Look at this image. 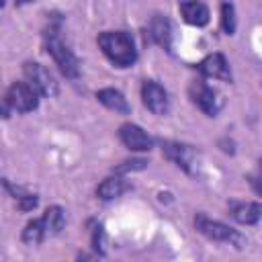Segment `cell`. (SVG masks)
<instances>
[{
	"label": "cell",
	"instance_id": "cell-20",
	"mask_svg": "<svg viewBox=\"0 0 262 262\" xmlns=\"http://www.w3.org/2000/svg\"><path fill=\"white\" fill-rule=\"evenodd\" d=\"M145 166H147V162L141 160V158H137V160H125L123 164H119V166L115 168V172L121 174V172H129V170H143Z\"/></svg>",
	"mask_w": 262,
	"mask_h": 262
},
{
	"label": "cell",
	"instance_id": "cell-22",
	"mask_svg": "<svg viewBox=\"0 0 262 262\" xmlns=\"http://www.w3.org/2000/svg\"><path fill=\"white\" fill-rule=\"evenodd\" d=\"M27 2H31V0H14V4H16V6H20V4H27Z\"/></svg>",
	"mask_w": 262,
	"mask_h": 262
},
{
	"label": "cell",
	"instance_id": "cell-9",
	"mask_svg": "<svg viewBox=\"0 0 262 262\" xmlns=\"http://www.w3.org/2000/svg\"><path fill=\"white\" fill-rule=\"evenodd\" d=\"M145 39L154 45L164 47L166 51L172 49V23L166 14H154L145 27Z\"/></svg>",
	"mask_w": 262,
	"mask_h": 262
},
{
	"label": "cell",
	"instance_id": "cell-4",
	"mask_svg": "<svg viewBox=\"0 0 262 262\" xmlns=\"http://www.w3.org/2000/svg\"><path fill=\"white\" fill-rule=\"evenodd\" d=\"M39 92L29 82H12L4 96V119L8 117V111L14 113H31L39 104Z\"/></svg>",
	"mask_w": 262,
	"mask_h": 262
},
{
	"label": "cell",
	"instance_id": "cell-3",
	"mask_svg": "<svg viewBox=\"0 0 262 262\" xmlns=\"http://www.w3.org/2000/svg\"><path fill=\"white\" fill-rule=\"evenodd\" d=\"M194 227H196L199 233H203L205 237H209L213 242H223V244H229V246H235V248H244V244H246L244 235L237 229H233V227H229L221 221L209 219L205 213L194 215Z\"/></svg>",
	"mask_w": 262,
	"mask_h": 262
},
{
	"label": "cell",
	"instance_id": "cell-2",
	"mask_svg": "<svg viewBox=\"0 0 262 262\" xmlns=\"http://www.w3.org/2000/svg\"><path fill=\"white\" fill-rule=\"evenodd\" d=\"M45 49L53 57L55 66L59 68V72L66 78L76 80L80 76V61H78V57L74 55V51L59 37V18H57L55 25H49V29L45 31Z\"/></svg>",
	"mask_w": 262,
	"mask_h": 262
},
{
	"label": "cell",
	"instance_id": "cell-11",
	"mask_svg": "<svg viewBox=\"0 0 262 262\" xmlns=\"http://www.w3.org/2000/svg\"><path fill=\"white\" fill-rule=\"evenodd\" d=\"M196 70L203 76H207V78L231 82V70H229V63H227V59H225L223 53H209L203 61H199Z\"/></svg>",
	"mask_w": 262,
	"mask_h": 262
},
{
	"label": "cell",
	"instance_id": "cell-14",
	"mask_svg": "<svg viewBox=\"0 0 262 262\" xmlns=\"http://www.w3.org/2000/svg\"><path fill=\"white\" fill-rule=\"evenodd\" d=\"M96 98L100 104H104L106 108L115 111V113H121V115H129L131 106L127 102V98L123 96V92L115 90V88H102L96 92Z\"/></svg>",
	"mask_w": 262,
	"mask_h": 262
},
{
	"label": "cell",
	"instance_id": "cell-10",
	"mask_svg": "<svg viewBox=\"0 0 262 262\" xmlns=\"http://www.w3.org/2000/svg\"><path fill=\"white\" fill-rule=\"evenodd\" d=\"M119 137L131 151H149L154 147V139L135 123H123L119 127Z\"/></svg>",
	"mask_w": 262,
	"mask_h": 262
},
{
	"label": "cell",
	"instance_id": "cell-16",
	"mask_svg": "<svg viewBox=\"0 0 262 262\" xmlns=\"http://www.w3.org/2000/svg\"><path fill=\"white\" fill-rule=\"evenodd\" d=\"M43 223H45V229H47V235H57L63 225H66V211L59 207V205H51L45 209L43 213Z\"/></svg>",
	"mask_w": 262,
	"mask_h": 262
},
{
	"label": "cell",
	"instance_id": "cell-5",
	"mask_svg": "<svg viewBox=\"0 0 262 262\" xmlns=\"http://www.w3.org/2000/svg\"><path fill=\"white\" fill-rule=\"evenodd\" d=\"M188 96L192 100V104L196 108H201L207 117H217V113L221 111L223 106V98L219 96L217 90H213L207 82L203 80H194L190 86H188Z\"/></svg>",
	"mask_w": 262,
	"mask_h": 262
},
{
	"label": "cell",
	"instance_id": "cell-17",
	"mask_svg": "<svg viewBox=\"0 0 262 262\" xmlns=\"http://www.w3.org/2000/svg\"><path fill=\"white\" fill-rule=\"evenodd\" d=\"M23 242L27 244V246H39L45 237H49L47 235V229H45V223H43V219L39 217V219H33V221H29L27 225H25V229H23Z\"/></svg>",
	"mask_w": 262,
	"mask_h": 262
},
{
	"label": "cell",
	"instance_id": "cell-15",
	"mask_svg": "<svg viewBox=\"0 0 262 262\" xmlns=\"http://www.w3.org/2000/svg\"><path fill=\"white\" fill-rule=\"evenodd\" d=\"M125 190H127L125 178H121V176H108V178H104V180L98 184L96 196L102 199V201H111V199L121 196Z\"/></svg>",
	"mask_w": 262,
	"mask_h": 262
},
{
	"label": "cell",
	"instance_id": "cell-21",
	"mask_svg": "<svg viewBox=\"0 0 262 262\" xmlns=\"http://www.w3.org/2000/svg\"><path fill=\"white\" fill-rule=\"evenodd\" d=\"M248 180H250V186L254 188V192L262 196V162H260L258 170H256L254 174H250V176H248Z\"/></svg>",
	"mask_w": 262,
	"mask_h": 262
},
{
	"label": "cell",
	"instance_id": "cell-6",
	"mask_svg": "<svg viewBox=\"0 0 262 262\" xmlns=\"http://www.w3.org/2000/svg\"><path fill=\"white\" fill-rule=\"evenodd\" d=\"M23 74H25L27 82H29L41 96L51 98V96L57 94V82H55V78L51 76V72H49L45 66H41V63H37V61H25V63H23Z\"/></svg>",
	"mask_w": 262,
	"mask_h": 262
},
{
	"label": "cell",
	"instance_id": "cell-12",
	"mask_svg": "<svg viewBox=\"0 0 262 262\" xmlns=\"http://www.w3.org/2000/svg\"><path fill=\"white\" fill-rule=\"evenodd\" d=\"M229 215L242 225H254L262 217V205L254 201H229Z\"/></svg>",
	"mask_w": 262,
	"mask_h": 262
},
{
	"label": "cell",
	"instance_id": "cell-19",
	"mask_svg": "<svg viewBox=\"0 0 262 262\" xmlns=\"http://www.w3.org/2000/svg\"><path fill=\"white\" fill-rule=\"evenodd\" d=\"M104 246H106V235H104V227L100 223H94L92 227V248L96 254L104 256Z\"/></svg>",
	"mask_w": 262,
	"mask_h": 262
},
{
	"label": "cell",
	"instance_id": "cell-1",
	"mask_svg": "<svg viewBox=\"0 0 262 262\" xmlns=\"http://www.w3.org/2000/svg\"><path fill=\"white\" fill-rule=\"evenodd\" d=\"M96 43L104 57L117 68H131L137 61L133 37L125 31H104L96 37Z\"/></svg>",
	"mask_w": 262,
	"mask_h": 262
},
{
	"label": "cell",
	"instance_id": "cell-8",
	"mask_svg": "<svg viewBox=\"0 0 262 262\" xmlns=\"http://www.w3.org/2000/svg\"><path fill=\"white\" fill-rule=\"evenodd\" d=\"M141 100L154 115H166L170 111V98L168 92L156 82V80H143L141 84Z\"/></svg>",
	"mask_w": 262,
	"mask_h": 262
},
{
	"label": "cell",
	"instance_id": "cell-13",
	"mask_svg": "<svg viewBox=\"0 0 262 262\" xmlns=\"http://www.w3.org/2000/svg\"><path fill=\"white\" fill-rule=\"evenodd\" d=\"M180 14H182L184 23H188L192 27H205L211 18L207 4L201 0H182L180 2Z\"/></svg>",
	"mask_w": 262,
	"mask_h": 262
},
{
	"label": "cell",
	"instance_id": "cell-18",
	"mask_svg": "<svg viewBox=\"0 0 262 262\" xmlns=\"http://www.w3.org/2000/svg\"><path fill=\"white\" fill-rule=\"evenodd\" d=\"M221 29L227 35L235 33V8L231 2H221Z\"/></svg>",
	"mask_w": 262,
	"mask_h": 262
},
{
	"label": "cell",
	"instance_id": "cell-7",
	"mask_svg": "<svg viewBox=\"0 0 262 262\" xmlns=\"http://www.w3.org/2000/svg\"><path fill=\"white\" fill-rule=\"evenodd\" d=\"M162 154L164 158H168L170 162H174L178 168H182L186 174H194V162H196V149L188 143H180V141H162Z\"/></svg>",
	"mask_w": 262,
	"mask_h": 262
}]
</instances>
